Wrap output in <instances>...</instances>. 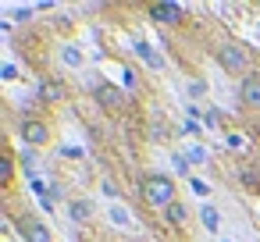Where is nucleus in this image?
Listing matches in <instances>:
<instances>
[{
    "label": "nucleus",
    "mask_w": 260,
    "mask_h": 242,
    "mask_svg": "<svg viewBox=\"0 0 260 242\" xmlns=\"http://www.w3.org/2000/svg\"><path fill=\"white\" fill-rule=\"evenodd\" d=\"M239 103L249 111H260V72H249L239 86Z\"/></svg>",
    "instance_id": "nucleus-5"
},
{
    "label": "nucleus",
    "mask_w": 260,
    "mask_h": 242,
    "mask_svg": "<svg viewBox=\"0 0 260 242\" xmlns=\"http://www.w3.org/2000/svg\"><path fill=\"white\" fill-rule=\"evenodd\" d=\"M139 196H143V203L153 206V210H168L171 203H178L175 178H168V175H143V178H139Z\"/></svg>",
    "instance_id": "nucleus-1"
},
{
    "label": "nucleus",
    "mask_w": 260,
    "mask_h": 242,
    "mask_svg": "<svg viewBox=\"0 0 260 242\" xmlns=\"http://www.w3.org/2000/svg\"><path fill=\"white\" fill-rule=\"evenodd\" d=\"M200 221H203V228H207V231H217V228H221V221H217V210H214V206H203Z\"/></svg>",
    "instance_id": "nucleus-11"
},
{
    "label": "nucleus",
    "mask_w": 260,
    "mask_h": 242,
    "mask_svg": "<svg viewBox=\"0 0 260 242\" xmlns=\"http://www.w3.org/2000/svg\"><path fill=\"white\" fill-rule=\"evenodd\" d=\"M61 100H64V86H61L57 79H43V82H40V103L57 107Z\"/></svg>",
    "instance_id": "nucleus-8"
},
{
    "label": "nucleus",
    "mask_w": 260,
    "mask_h": 242,
    "mask_svg": "<svg viewBox=\"0 0 260 242\" xmlns=\"http://www.w3.org/2000/svg\"><path fill=\"white\" fill-rule=\"evenodd\" d=\"M150 18L160 25H178L182 22V8L178 4H150Z\"/></svg>",
    "instance_id": "nucleus-7"
},
{
    "label": "nucleus",
    "mask_w": 260,
    "mask_h": 242,
    "mask_svg": "<svg viewBox=\"0 0 260 242\" xmlns=\"http://www.w3.org/2000/svg\"><path fill=\"white\" fill-rule=\"evenodd\" d=\"M93 100H96V103H100V107H104L107 114H114V111H121V93H118L114 86H107V82L93 89Z\"/></svg>",
    "instance_id": "nucleus-6"
},
{
    "label": "nucleus",
    "mask_w": 260,
    "mask_h": 242,
    "mask_svg": "<svg viewBox=\"0 0 260 242\" xmlns=\"http://www.w3.org/2000/svg\"><path fill=\"white\" fill-rule=\"evenodd\" d=\"M189 182H192V192L196 196H210V185L207 182H200V178H189Z\"/></svg>",
    "instance_id": "nucleus-14"
},
{
    "label": "nucleus",
    "mask_w": 260,
    "mask_h": 242,
    "mask_svg": "<svg viewBox=\"0 0 260 242\" xmlns=\"http://www.w3.org/2000/svg\"><path fill=\"white\" fill-rule=\"evenodd\" d=\"M189 93H192V96H203V93H207V86H203V82H192V86H189Z\"/></svg>",
    "instance_id": "nucleus-16"
},
{
    "label": "nucleus",
    "mask_w": 260,
    "mask_h": 242,
    "mask_svg": "<svg viewBox=\"0 0 260 242\" xmlns=\"http://www.w3.org/2000/svg\"><path fill=\"white\" fill-rule=\"evenodd\" d=\"M18 231H22V238H25V242H54L50 228H47L40 217H32V214L18 217Z\"/></svg>",
    "instance_id": "nucleus-4"
},
{
    "label": "nucleus",
    "mask_w": 260,
    "mask_h": 242,
    "mask_svg": "<svg viewBox=\"0 0 260 242\" xmlns=\"http://www.w3.org/2000/svg\"><path fill=\"white\" fill-rule=\"evenodd\" d=\"M203 160H207L203 146H192V150H189V164H203Z\"/></svg>",
    "instance_id": "nucleus-13"
},
{
    "label": "nucleus",
    "mask_w": 260,
    "mask_h": 242,
    "mask_svg": "<svg viewBox=\"0 0 260 242\" xmlns=\"http://www.w3.org/2000/svg\"><path fill=\"white\" fill-rule=\"evenodd\" d=\"M136 54H139V57H146V61H150L153 68H160V57H157V54H153V50H150L146 43H136Z\"/></svg>",
    "instance_id": "nucleus-12"
},
{
    "label": "nucleus",
    "mask_w": 260,
    "mask_h": 242,
    "mask_svg": "<svg viewBox=\"0 0 260 242\" xmlns=\"http://www.w3.org/2000/svg\"><path fill=\"white\" fill-rule=\"evenodd\" d=\"M18 135H22L25 146H47L50 143V125L47 121H36V118H25L22 128H18Z\"/></svg>",
    "instance_id": "nucleus-3"
},
{
    "label": "nucleus",
    "mask_w": 260,
    "mask_h": 242,
    "mask_svg": "<svg viewBox=\"0 0 260 242\" xmlns=\"http://www.w3.org/2000/svg\"><path fill=\"white\" fill-rule=\"evenodd\" d=\"M164 221H171V224H185V221H189V210H185V203H171V206L164 210Z\"/></svg>",
    "instance_id": "nucleus-10"
},
{
    "label": "nucleus",
    "mask_w": 260,
    "mask_h": 242,
    "mask_svg": "<svg viewBox=\"0 0 260 242\" xmlns=\"http://www.w3.org/2000/svg\"><path fill=\"white\" fill-rule=\"evenodd\" d=\"M217 64L224 68V72H232V75H249L253 68H249V54L242 50V47H235V43H224V47H217Z\"/></svg>",
    "instance_id": "nucleus-2"
},
{
    "label": "nucleus",
    "mask_w": 260,
    "mask_h": 242,
    "mask_svg": "<svg viewBox=\"0 0 260 242\" xmlns=\"http://www.w3.org/2000/svg\"><path fill=\"white\" fill-rule=\"evenodd\" d=\"M68 214H72V221H79V224H86V221L93 217V206H89L86 199H72V203H68Z\"/></svg>",
    "instance_id": "nucleus-9"
},
{
    "label": "nucleus",
    "mask_w": 260,
    "mask_h": 242,
    "mask_svg": "<svg viewBox=\"0 0 260 242\" xmlns=\"http://www.w3.org/2000/svg\"><path fill=\"white\" fill-rule=\"evenodd\" d=\"M171 164H175V171H178V175H189V157H175Z\"/></svg>",
    "instance_id": "nucleus-15"
}]
</instances>
